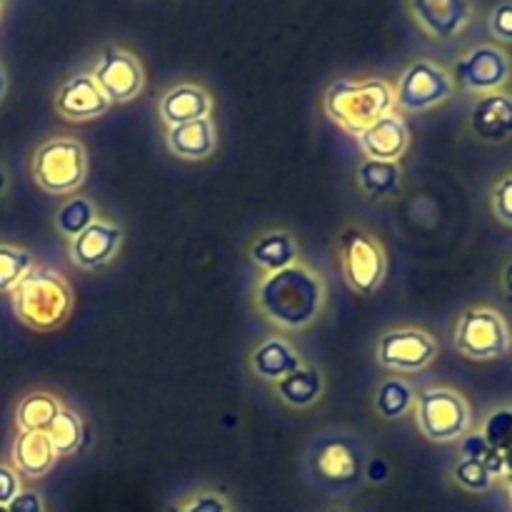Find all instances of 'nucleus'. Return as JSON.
Segmentation results:
<instances>
[{"instance_id": "obj_38", "label": "nucleus", "mask_w": 512, "mask_h": 512, "mask_svg": "<svg viewBox=\"0 0 512 512\" xmlns=\"http://www.w3.org/2000/svg\"><path fill=\"white\" fill-rule=\"evenodd\" d=\"M368 478L373 480V483H383V480L388 478V465H385L383 460H373V463L368 465Z\"/></svg>"}, {"instance_id": "obj_27", "label": "nucleus", "mask_w": 512, "mask_h": 512, "mask_svg": "<svg viewBox=\"0 0 512 512\" xmlns=\"http://www.w3.org/2000/svg\"><path fill=\"white\" fill-rule=\"evenodd\" d=\"M30 270V255L25 250L8 248L0 245V293L13 290L20 280L28 275Z\"/></svg>"}, {"instance_id": "obj_44", "label": "nucleus", "mask_w": 512, "mask_h": 512, "mask_svg": "<svg viewBox=\"0 0 512 512\" xmlns=\"http://www.w3.org/2000/svg\"><path fill=\"white\" fill-rule=\"evenodd\" d=\"M0 512H8V508H5V505H0Z\"/></svg>"}, {"instance_id": "obj_9", "label": "nucleus", "mask_w": 512, "mask_h": 512, "mask_svg": "<svg viewBox=\"0 0 512 512\" xmlns=\"http://www.w3.org/2000/svg\"><path fill=\"white\" fill-rule=\"evenodd\" d=\"M450 93H453V83H450L448 73L440 70L438 65L420 60V63L410 65L400 78L398 103L408 110H428L443 103Z\"/></svg>"}, {"instance_id": "obj_24", "label": "nucleus", "mask_w": 512, "mask_h": 512, "mask_svg": "<svg viewBox=\"0 0 512 512\" xmlns=\"http://www.w3.org/2000/svg\"><path fill=\"white\" fill-rule=\"evenodd\" d=\"M320 375L315 370L298 368L295 373L285 375V378L278 380V393L280 398L288 405H295V408H305V405L315 403L320 395Z\"/></svg>"}, {"instance_id": "obj_20", "label": "nucleus", "mask_w": 512, "mask_h": 512, "mask_svg": "<svg viewBox=\"0 0 512 512\" xmlns=\"http://www.w3.org/2000/svg\"><path fill=\"white\" fill-rule=\"evenodd\" d=\"M210 110L208 95L200 88H193V85H180V88H173L163 98V118L168 120L170 125L190 123V120L205 118V113Z\"/></svg>"}, {"instance_id": "obj_40", "label": "nucleus", "mask_w": 512, "mask_h": 512, "mask_svg": "<svg viewBox=\"0 0 512 512\" xmlns=\"http://www.w3.org/2000/svg\"><path fill=\"white\" fill-rule=\"evenodd\" d=\"M503 475H512V445L503 450Z\"/></svg>"}, {"instance_id": "obj_22", "label": "nucleus", "mask_w": 512, "mask_h": 512, "mask_svg": "<svg viewBox=\"0 0 512 512\" xmlns=\"http://www.w3.org/2000/svg\"><path fill=\"white\" fill-rule=\"evenodd\" d=\"M295 253H298V248H295L293 238H290L288 233L263 235V238L253 245V250H250L255 263L265 270H273V273L290 268V263L295 260Z\"/></svg>"}, {"instance_id": "obj_4", "label": "nucleus", "mask_w": 512, "mask_h": 512, "mask_svg": "<svg viewBox=\"0 0 512 512\" xmlns=\"http://www.w3.org/2000/svg\"><path fill=\"white\" fill-rule=\"evenodd\" d=\"M455 345L473 360H498L510 348V328L495 310H468L455 330Z\"/></svg>"}, {"instance_id": "obj_31", "label": "nucleus", "mask_w": 512, "mask_h": 512, "mask_svg": "<svg viewBox=\"0 0 512 512\" xmlns=\"http://www.w3.org/2000/svg\"><path fill=\"white\" fill-rule=\"evenodd\" d=\"M455 480H458L463 488L473 490V493H483V490H488L490 485H493L495 478L480 460H463V463L455 468Z\"/></svg>"}, {"instance_id": "obj_3", "label": "nucleus", "mask_w": 512, "mask_h": 512, "mask_svg": "<svg viewBox=\"0 0 512 512\" xmlns=\"http://www.w3.org/2000/svg\"><path fill=\"white\" fill-rule=\"evenodd\" d=\"M15 313L35 330L58 328L73 308V295L58 273L33 270L15 285Z\"/></svg>"}, {"instance_id": "obj_14", "label": "nucleus", "mask_w": 512, "mask_h": 512, "mask_svg": "<svg viewBox=\"0 0 512 512\" xmlns=\"http://www.w3.org/2000/svg\"><path fill=\"white\" fill-rule=\"evenodd\" d=\"M108 103L110 100L105 98V93L95 83V78H90V75H75V78H70L60 88L55 108H58L60 115H65L70 120H88L105 113Z\"/></svg>"}, {"instance_id": "obj_19", "label": "nucleus", "mask_w": 512, "mask_h": 512, "mask_svg": "<svg viewBox=\"0 0 512 512\" xmlns=\"http://www.w3.org/2000/svg\"><path fill=\"white\" fill-rule=\"evenodd\" d=\"M55 458L58 455H55L48 433H23L15 440L13 460L20 473L28 475V478H40V475L48 473Z\"/></svg>"}, {"instance_id": "obj_39", "label": "nucleus", "mask_w": 512, "mask_h": 512, "mask_svg": "<svg viewBox=\"0 0 512 512\" xmlns=\"http://www.w3.org/2000/svg\"><path fill=\"white\" fill-rule=\"evenodd\" d=\"M503 288H505V293L512 295V260L505 265V270H503Z\"/></svg>"}, {"instance_id": "obj_16", "label": "nucleus", "mask_w": 512, "mask_h": 512, "mask_svg": "<svg viewBox=\"0 0 512 512\" xmlns=\"http://www.w3.org/2000/svg\"><path fill=\"white\" fill-rule=\"evenodd\" d=\"M120 243V230L113 225L93 223L73 238V260L80 268H103L115 255Z\"/></svg>"}, {"instance_id": "obj_6", "label": "nucleus", "mask_w": 512, "mask_h": 512, "mask_svg": "<svg viewBox=\"0 0 512 512\" xmlns=\"http://www.w3.org/2000/svg\"><path fill=\"white\" fill-rule=\"evenodd\" d=\"M418 423L430 440L448 443L468 430V403L453 390H425L418 398Z\"/></svg>"}, {"instance_id": "obj_11", "label": "nucleus", "mask_w": 512, "mask_h": 512, "mask_svg": "<svg viewBox=\"0 0 512 512\" xmlns=\"http://www.w3.org/2000/svg\"><path fill=\"white\" fill-rule=\"evenodd\" d=\"M95 83L100 85L108 100H128L143 88V73H140L138 60L108 48L95 70Z\"/></svg>"}, {"instance_id": "obj_13", "label": "nucleus", "mask_w": 512, "mask_h": 512, "mask_svg": "<svg viewBox=\"0 0 512 512\" xmlns=\"http://www.w3.org/2000/svg\"><path fill=\"white\" fill-rule=\"evenodd\" d=\"M413 13L435 38H453L470 23V0H413Z\"/></svg>"}, {"instance_id": "obj_30", "label": "nucleus", "mask_w": 512, "mask_h": 512, "mask_svg": "<svg viewBox=\"0 0 512 512\" xmlns=\"http://www.w3.org/2000/svg\"><path fill=\"white\" fill-rule=\"evenodd\" d=\"M483 438L488 440V445L493 450H500L503 453L505 448L512 445V410L510 408H500L485 420L483 428Z\"/></svg>"}, {"instance_id": "obj_26", "label": "nucleus", "mask_w": 512, "mask_h": 512, "mask_svg": "<svg viewBox=\"0 0 512 512\" xmlns=\"http://www.w3.org/2000/svg\"><path fill=\"white\" fill-rule=\"evenodd\" d=\"M48 438L53 443L55 455H73L83 443V425H80L78 415L70 410H60L48 428Z\"/></svg>"}, {"instance_id": "obj_33", "label": "nucleus", "mask_w": 512, "mask_h": 512, "mask_svg": "<svg viewBox=\"0 0 512 512\" xmlns=\"http://www.w3.org/2000/svg\"><path fill=\"white\" fill-rule=\"evenodd\" d=\"M490 30L503 43H512V0L500 3L490 15Z\"/></svg>"}, {"instance_id": "obj_18", "label": "nucleus", "mask_w": 512, "mask_h": 512, "mask_svg": "<svg viewBox=\"0 0 512 512\" xmlns=\"http://www.w3.org/2000/svg\"><path fill=\"white\" fill-rule=\"evenodd\" d=\"M168 143L173 148V153H178L180 158H208L215 148V133L213 123L208 118L190 120V123H180L170 128Z\"/></svg>"}, {"instance_id": "obj_32", "label": "nucleus", "mask_w": 512, "mask_h": 512, "mask_svg": "<svg viewBox=\"0 0 512 512\" xmlns=\"http://www.w3.org/2000/svg\"><path fill=\"white\" fill-rule=\"evenodd\" d=\"M493 213L500 223L510 225L512 228V173L498 180V185L493 188Z\"/></svg>"}, {"instance_id": "obj_15", "label": "nucleus", "mask_w": 512, "mask_h": 512, "mask_svg": "<svg viewBox=\"0 0 512 512\" xmlns=\"http://www.w3.org/2000/svg\"><path fill=\"white\" fill-rule=\"evenodd\" d=\"M313 468L328 483H353L358 478V455H355L353 443L343 438H325L315 443Z\"/></svg>"}, {"instance_id": "obj_42", "label": "nucleus", "mask_w": 512, "mask_h": 512, "mask_svg": "<svg viewBox=\"0 0 512 512\" xmlns=\"http://www.w3.org/2000/svg\"><path fill=\"white\" fill-rule=\"evenodd\" d=\"M5 188V178H3V173H0V190Z\"/></svg>"}, {"instance_id": "obj_7", "label": "nucleus", "mask_w": 512, "mask_h": 512, "mask_svg": "<svg viewBox=\"0 0 512 512\" xmlns=\"http://www.w3.org/2000/svg\"><path fill=\"white\" fill-rule=\"evenodd\" d=\"M510 73V55L498 45H480L455 65L458 83L475 93H498L510 80Z\"/></svg>"}, {"instance_id": "obj_2", "label": "nucleus", "mask_w": 512, "mask_h": 512, "mask_svg": "<svg viewBox=\"0 0 512 512\" xmlns=\"http://www.w3.org/2000/svg\"><path fill=\"white\" fill-rule=\"evenodd\" d=\"M325 108L335 123L343 125L348 133L363 135L370 125L390 115L393 108V90L383 80H340L328 90Z\"/></svg>"}, {"instance_id": "obj_35", "label": "nucleus", "mask_w": 512, "mask_h": 512, "mask_svg": "<svg viewBox=\"0 0 512 512\" xmlns=\"http://www.w3.org/2000/svg\"><path fill=\"white\" fill-rule=\"evenodd\" d=\"M5 508L8 512H43V503L35 493H18Z\"/></svg>"}, {"instance_id": "obj_29", "label": "nucleus", "mask_w": 512, "mask_h": 512, "mask_svg": "<svg viewBox=\"0 0 512 512\" xmlns=\"http://www.w3.org/2000/svg\"><path fill=\"white\" fill-rule=\"evenodd\" d=\"M88 225H93V205L83 198H75L65 203L58 213V228L65 235H80Z\"/></svg>"}, {"instance_id": "obj_10", "label": "nucleus", "mask_w": 512, "mask_h": 512, "mask_svg": "<svg viewBox=\"0 0 512 512\" xmlns=\"http://www.w3.org/2000/svg\"><path fill=\"white\" fill-rule=\"evenodd\" d=\"M435 353H438V345L423 330H395L380 340L378 348L380 363L405 370V373L425 368L435 358Z\"/></svg>"}, {"instance_id": "obj_41", "label": "nucleus", "mask_w": 512, "mask_h": 512, "mask_svg": "<svg viewBox=\"0 0 512 512\" xmlns=\"http://www.w3.org/2000/svg\"><path fill=\"white\" fill-rule=\"evenodd\" d=\"M3 90H5V78H3V70H0V98H3Z\"/></svg>"}, {"instance_id": "obj_28", "label": "nucleus", "mask_w": 512, "mask_h": 512, "mask_svg": "<svg viewBox=\"0 0 512 512\" xmlns=\"http://www.w3.org/2000/svg\"><path fill=\"white\" fill-rule=\"evenodd\" d=\"M410 403H413V393L405 383L400 380H388L378 393V413L383 418H400L408 413Z\"/></svg>"}, {"instance_id": "obj_8", "label": "nucleus", "mask_w": 512, "mask_h": 512, "mask_svg": "<svg viewBox=\"0 0 512 512\" xmlns=\"http://www.w3.org/2000/svg\"><path fill=\"white\" fill-rule=\"evenodd\" d=\"M343 265L348 283L360 293H373L385 275L383 250L360 230H348L343 235Z\"/></svg>"}, {"instance_id": "obj_34", "label": "nucleus", "mask_w": 512, "mask_h": 512, "mask_svg": "<svg viewBox=\"0 0 512 512\" xmlns=\"http://www.w3.org/2000/svg\"><path fill=\"white\" fill-rule=\"evenodd\" d=\"M460 453H463L465 460H480V463H483V460L493 453V448H490L488 440H485L483 435H468V438L463 440V445H460Z\"/></svg>"}, {"instance_id": "obj_21", "label": "nucleus", "mask_w": 512, "mask_h": 512, "mask_svg": "<svg viewBox=\"0 0 512 512\" xmlns=\"http://www.w3.org/2000/svg\"><path fill=\"white\" fill-rule=\"evenodd\" d=\"M298 368V355H295L288 345L280 343V340H268V343L260 345L253 355V370L260 378L280 380L285 378V375L295 373Z\"/></svg>"}, {"instance_id": "obj_23", "label": "nucleus", "mask_w": 512, "mask_h": 512, "mask_svg": "<svg viewBox=\"0 0 512 512\" xmlns=\"http://www.w3.org/2000/svg\"><path fill=\"white\" fill-rule=\"evenodd\" d=\"M360 185L373 198L395 193L400 188V168L395 160H365L358 170Z\"/></svg>"}, {"instance_id": "obj_1", "label": "nucleus", "mask_w": 512, "mask_h": 512, "mask_svg": "<svg viewBox=\"0 0 512 512\" xmlns=\"http://www.w3.org/2000/svg\"><path fill=\"white\" fill-rule=\"evenodd\" d=\"M320 298V280L298 265L278 270L258 288V305L263 313L285 328L308 325L318 315Z\"/></svg>"}, {"instance_id": "obj_12", "label": "nucleus", "mask_w": 512, "mask_h": 512, "mask_svg": "<svg viewBox=\"0 0 512 512\" xmlns=\"http://www.w3.org/2000/svg\"><path fill=\"white\" fill-rule=\"evenodd\" d=\"M470 130L488 143H505L512 138V95L485 93L470 110Z\"/></svg>"}, {"instance_id": "obj_25", "label": "nucleus", "mask_w": 512, "mask_h": 512, "mask_svg": "<svg viewBox=\"0 0 512 512\" xmlns=\"http://www.w3.org/2000/svg\"><path fill=\"white\" fill-rule=\"evenodd\" d=\"M58 413L60 408L55 403V398H50L45 393L28 395L18 405V425L23 428V433H48V428L53 425Z\"/></svg>"}, {"instance_id": "obj_43", "label": "nucleus", "mask_w": 512, "mask_h": 512, "mask_svg": "<svg viewBox=\"0 0 512 512\" xmlns=\"http://www.w3.org/2000/svg\"><path fill=\"white\" fill-rule=\"evenodd\" d=\"M505 478H508V488H510V493H512V475H505Z\"/></svg>"}, {"instance_id": "obj_5", "label": "nucleus", "mask_w": 512, "mask_h": 512, "mask_svg": "<svg viewBox=\"0 0 512 512\" xmlns=\"http://www.w3.org/2000/svg\"><path fill=\"white\" fill-rule=\"evenodd\" d=\"M33 173L48 193H68L85 178L83 145L75 140H53L35 153Z\"/></svg>"}, {"instance_id": "obj_17", "label": "nucleus", "mask_w": 512, "mask_h": 512, "mask_svg": "<svg viewBox=\"0 0 512 512\" xmlns=\"http://www.w3.org/2000/svg\"><path fill=\"white\" fill-rule=\"evenodd\" d=\"M360 145L373 160H398L408 148V128L395 115H385L360 135Z\"/></svg>"}, {"instance_id": "obj_36", "label": "nucleus", "mask_w": 512, "mask_h": 512, "mask_svg": "<svg viewBox=\"0 0 512 512\" xmlns=\"http://www.w3.org/2000/svg\"><path fill=\"white\" fill-rule=\"evenodd\" d=\"M170 512H228L225 510V503L215 495H203V498L195 500L188 508H173Z\"/></svg>"}, {"instance_id": "obj_37", "label": "nucleus", "mask_w": 512, "mask_h": 512, "mask_svg": "<svg viewBox=\"0 0 512 512\" xmlns=\"http://www.w3.org/2000/svg\"><path fill=\"white\" fill-rule=\"evenodd\" d=\"M18 495V478L0 465V505H8Z\"/></svg>"}]
</instances>
